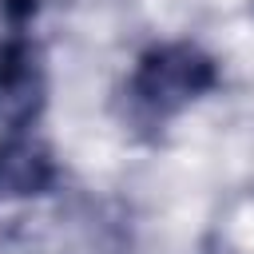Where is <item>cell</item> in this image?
Returning a JSON list of instances; mask_svg holds the SVG:
<instances>
[{
  "instance_id": "cell-3",
  "label": "cell",
  "mask_w": 254,
  "mask_h": 254,
  "mask_svg": "<svg viewBox=\"0 0 254 254\" xmlns=\"http://www.w3.org/2000/svg\"><path fill=\"white\" fill-rule=\"evenodd\" d=\"M60 183V167L52 147L28 131H0V202L36 198Z\"/></svg>"
},
{
  "instance_id": "cell-4",
  "label": "cell",
  "mask_w": 254,
  "mask_h": 254,
  "mask_svg": "<svg viewBox=\"0 0 254 254\" xmlns=\"http://www.w3.org/2000/svg\"><path fill=\"white\" fill-rule=\"evenodd\" d=\"M40 4H44V0H0V12H4V20H8V28H24V24L40 12Z\"/></svg>"
},
{
  "instance_id": "cell-2",
  "label": "cell",
  "mask_w": 254,
  "mask_h": 254,
  "mask_svg": "<svg viewBox=\"0 0 254 254\" xmlns=\"http://www.w3.org/2000/svg\"><path fill=\"white\" fill-rule=\"evenodd\" d=\"M44 103H48L44 52L24 28H12L0 40V131L36 127Z\"/></svg>"
},
{
  "instance_id": "cell-1",
  "label": "cell",
  "mask_w": 254,
  "mask_h": 254,
  "mask_svg": "<svg viewBox=\"0 0 254 254\" xmlns=\"http://www.w3.org/2000/svg\"><path fill=\"white\" fill-rule=\"evenodd\" d=\"M218 60L210 52H202L190 40H167L147 48L123 87V103H127V123L159 135L179 111H187L190 103H198L202 95H210L218 87Z\"/></svg>"
}]
</instances>
